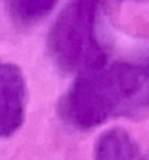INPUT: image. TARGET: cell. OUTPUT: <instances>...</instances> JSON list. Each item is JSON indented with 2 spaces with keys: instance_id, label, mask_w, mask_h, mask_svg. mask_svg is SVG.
<instances>
[{
  "instance_id": "6da1fadb",
  "label": "cell",
  "mask_w": 149,
  "mask_h": 160,
  "mask_svg": "<svg viewBox=\"0 0 149 160\" xmlns=\"http://www.w3.org/2000/svg\"><path fill=\"white\" fill-rule=\"evenodd\" d=\"M149 105V72L144 67L105 63L79 73L62 100V116L78 128H94L110 118L138 114Z\"/></svg>"
},
{
  "instance_id": "7a4b0ae2",
  "label": "cell",
  "mask_w": 149,
  "mask_h": 160,
  "mask_svg": "<svg viewBox=\"0 0 149 160\" xmlns=\"http://www.w3.org/2000/svg\"><path fill=\"white\" fill-rule=\"evenodd\" d=\"M98 0H72L49 33V49L56 63L67 72L82 73L105 63L95 38Z\"/></svg>"
},
{
  "instance_id": "3957f363",
  "label": "cell",
  "mask_w": 149,
  "mask_h": 160,
  "mask_svg": "<svg viewBox=\"0 0 149 160\" xmlns=\"http://www.w3.org/2000/svg\"><path fill=\"white\" fill-rule=\"evenodd\" d=\"M26 79L13 63L0 60V140L11 136L24 122Z\"/></svg>"
},
{
  "instance_id": "277c9868",
  "label": "cell",
  "mask_w": 149,
  "mask_h": 160,
  "mask_svg": "<svg viewBox=\"0 0 149 160\" xmlns=\"http://www.w3.org/2000/svg\"><path fill=\"white\" fill-rule=\"evenodd\" d=\"M95 160H143L135 140L122 128L106 130L95 143Z\"/></svg>"
},
{
  "instance_id": "5b68a950",
  "label": "cell",
  "mask_w": 149,
  "mask_h": 160,
  "mask_svg": "<svg viewBox=\"0 0 149 160\" xmlns=\"http://www.w3.org/2000/svg\"><path fill=\"white\" fill-rule=\"evenodd\" d=\"M10 3L16 18L24 22H30L48 14L57 0H10Z\"/></svg>"
},
{
  "instance_id": "8992f818",
  "label": "cell",
  "mask_w": 149,
  "mask_h": 160,
  "mask_svg": "<svg viewBox=\"0 0 149 160\" xmlns=\"http://www.w3.org/2000/svg\"><path fill=\"white\" fill-rule=\"evenodd\" d=\"M144 68H146V70H147V72H149V63H147V65H146V67H144Z\"/></svg>"
},
{
  "instance_id": "52a82bcc",
  "label": "cell",
  "mask_w": 149,
  "mask_h": 160,
  "mask_svg": "<svg viewBox=\"0 0 149 160\" xmlns=\"http://www.w3.org/2000/svg\"><path fill=\"white\" fill-rule=\"evenodd\" d=\"M143 160H144V158H143Z\"/></svg>"
}]
</instances>
